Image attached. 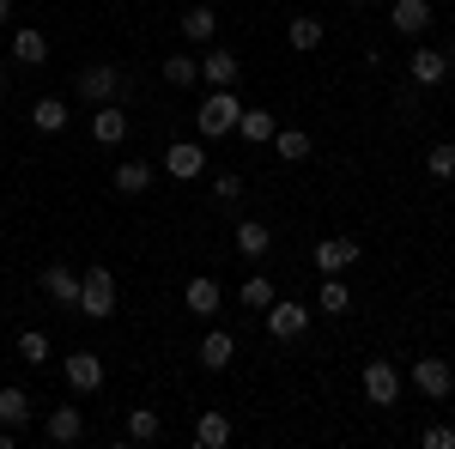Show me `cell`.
<instances>
[{
    "label": "cell",
    "instance_id": "cell-29",
    "mask_svg": "<svg viewBox=\"0 0 455 449\" xmlns=\"http://www.w3.org/2000/svg\"><path fill=\"white\" fill-rule=\"evenodd\" d=\"M274 152H280L285 164H304L315 146H310V134H304V128H280V134H274Z\"/></svg>",
    "mask_w": 455,
    "mask_h": 449
},
{
    "label": "cell",
    "instance_id": "cell-20",
    "mask_svg": "<svg viewBox=\"0 0 455 449\" xmlns=\"http://www.w3.org/2000/svg\"><path fill=\"white\" fill-rule=\"evenodd\" d=\"M12 61H19V68H43V61H49V36L36 31V25H19V31H12Z\"/></svg>",
    "mask_w": 455,
    "mask_h": 449
},
{
    "label": "cell",
    "instance_id": "cell-36",
    "mask_svg": "<svg viewBox=\"0 0 455 449\" xmlns=\"http://www.w3.org/2000/svg\"><path fill=\"white\" fill-rule=\"evenodd\" d=\"M212 195H219V201H237V195H243V176H237V171H225L219 182H212Z\"/></svg>",
    "mask_w": 455,
    "mask_h": 449
},
{
    "label": "cell",
    "instance_id": "cell-39",
    "mask_svg": "<svg viewBox=\"0 0 455 449\" xmlns=\"http://www.w3.org/2000/svg\"><path fill=\"white\" fill-rule=\"evenodd\" d=\"M347 6H358V12H371V6H377V0H347Z\"/></svg>",
    "mask_w": 455,
    "mask_h": 449
},
{
    "label": "cell",
    "instance_id": "cell-35",
    "mask_svg": "<svg viewBox=\"0 0 455 449\" xmlns=\"http://www.w3.org/2000/svg\"><path fill=\"white\" fill-rule=\"evenodd\" d=\"M395 104H401V122H413V116H419V85L407 79V85L395 92Z\"/></svg>",
    "mask_w": 455,
    "mask_h": 449
},
{
    "label": "cell",
    "instance_id": "cell-12",
    "mask_svg": "<svg viewBox=\"0 0 455 449\" xmlns=\"http://www.w3.org/2000/svg\"><path fill=\"white\" fill-rule=\"evenodd\" d=\"M431 19H437L431 0H395V6H388V25H395L401 36H425V31H431Z\"/></svg>",
    "mask_w": 455,
    "mask_h": 449
},
{
    "label": "cell",
    "instance_id": "cell-21",
    "mask_svg": "<svg viewBox=\"0 0 455 449\" xmlns=\"http://www.w3.org/2000/svg\"><path fill=\"white\" fill-rule=\"evenodd\" d=\"M315 310H322V316H347V310H352L347 274H322V292H315Z\"/></svg>",
    "mask_w": 455,
    "mask_h": 449
},
{
    "label": "cell",
    "instance_id": "cell-23",
    "mask_svg": "<svg viewBox=\"0 0 455 449\" xmlns=\"http://www.w3.org/2000/svg\"><path fill=\"white\" fill-rule=\"evenodd\" d=\"M158 73H164V85H176V92H188V85L201 79V61H195L188 49H176V55H164V61H158Z\"/></svg>",
    "mask_w": 455,
    "mask_h": 449
},
{
    "label": "cell",
    "instance_id": "cell-6",
    "mask_svg": "<svg viewBox=\"0 0 455 449\" xmlns=\"http://www.w3.org/2000/svg\"><path fill=\"white\" fill-rule=\"evenodd\" d=\"M158 171L171 176V182H195V176L207 171V146H195V140H171L164 158H158Z\"/></svg>",
    "mask_w": 455,
    "mask_h": 449
},
{
    "label": "cell",
    "instance_id": "cell-24",
    "mask_svg": "<svg viewBox=\"0 0 455 449\" xmlns=\"http://www.w3.org/2000/svg\"><path fill=\"white\" fill-rule=\"evenodd\" d=\"M0 425H12V431H25V425H31V395H25L19 382H6V389H0Z\"/></svg>",
    "mask_w": 455,
    "mask_h": 449
},
{
    "label": "cell",
    "instance_id": "cell-19",
    "mask_svg": "<svg viewBox=\"0 0 455 449\" xmlns=\"http://www.w3.org/2000/svg\"><path fill=\"white\" fill-rule=\"evenodd\" d=\"M267 249H274V225L267 219H237V255L243 261H261Z\"/></svg>",
    "mask_w": 455,
    "mask_h": 449
},
{
    "label": "cell",
    "instance_id": "cell-16",
    "mask_svg": "<svg viewBox=\"0 0 455 449\" xmlns=\"http://www.w3.org/2000/svg\"><path fill=\"white\" fill-rule=\"evenodd\" d=\"M116 182V195H152V182H158V164H146V158H128V164H116L109 171Z\"/></svg>",
    "mask_w": 455,
    "mask_h": 449
},
{
    "label": "cell",
    "instance_id": "cell-14",
    "mask_svg": "<svg viewBox=\"0 0 455 449\" xmlns=\"http://www.w3.org/2000/svg\"><path fill=\"white\" fill-rule=\"evenodd\" d=\"M43 437H49V444H79V437H85V413H79V407H49V419H43Z\"/></svg>",
    "mask_w": 455,
    "mask_h": 449
},
{
    "label": "cell",
    "instance_id": "cell-34",
    "mask_svg": "<svg viewBox=\"0 0 455 449\" xmlns=\"http://www.w3.org/2000/svg\"><path fill=\"white\" fill-rule=\"evenodd\" d=\"M419 444H425V449H455V425H425Z\"/></svg>",
    "mask_w": 455,
    "mask_h": 449
},
{
    "label": "cell",
    "instance_id": "cell-30",
    "mask_svg": "<svg viewBox=\"0 0 455 449\" xmlns=\"http://www.w3.org/2000/svg\"><path fill=\"white\" fill-rule=\"evenodd\" d=\"M425 171H431V182H455V140H437L425 152Z\"/></svg>",
    "mask_w": 455,
    "mask_h": 449
},
{
    "label": "cell",
    "instance_id": "cell-37",
    "mask_svg": "<svg viewBox=\"0 0 455 449\" xmlns=\"http://www.w3.org/2000/svg\"><path fill=\"white\" fill-rule=\"evenodd\" d=\"M0 25H12V0H0Z\"/></svg>",
    "mask_w": 455,
    "mask_h": 449
},
{
    "label": "cell",
    "instance_id": "cell-1",
    "mask_svg": "<svg viewBox=\"0 0 455 449\" xmlns=\"http://www.w3.org/2000/svg\"><path fill=\"white\" fill-rule=\"evenodd\" d=\"M237 122H243V98H237V92H207V98H201V109H195V128H201V140L237 134Z\"/></svg>",
    "mask_w": 455,
    "mask_h": 449
},
{
    "label": "cell",
    "instance_id": "cell-13",
    "mask_svg": "<svg viewBox=\"0 0 455 449\" xmlns=\"http://www.w3.org/2000/svg\"><path fill=\"white\" fill-rule=\"evenodd\" d=\"M43 292H49L61 310H79V274H73L68 261H49V268H43Z\"/></svg>",
    "mask_w": 455,
    "mask_h": 449
},
{
    "label": "cell",
    "instance_id": "cell-17",
    "mask_svg": "<svg viewBox=\"0 0 455 449\" xmlns=\"http://www.w3.org/2000/svg\"><path fill=\"white\" fill-rule=\"evenodd\" d=\"M92 140H98V146H122V140H128V109L122 104H98L92 109Z\"/></svg>",
    "mask_w": 455,
    "mask_h": 449
},
{
    "label": "cell",
    "instance_id": "cell-38",
    "mask_svg": "<svg viewBox=\"0 0 455 449\" xmlns=\"http://www.w3.org/2000/svg\"><path fill=\"white\" fill-rule=\"evenodd\" d=\"M0 449H12V425H0Z\"/></svg>",
    "mask_w": 455,
    "mask_h": 449
},
{
    "label": "cell",
    "instance_id": "cell-9",
    "mask_svg": "<svg viewBox=\"0 0 455 449\" xmlns=\"http://www.w3.org/2000/svg\"><path fill=\"white\" fill-rule=\"evenodd\" d=\"M364 401H371V407H395V401H401V371H395L388 358H371V365H364Z\"/></svg>",
    "mask_w": 455,
    "mask_h": 449
},
{
    "label": "cell",
    "instance_id": "cell-4",
    "mask_svg": "<svg viewBox=\"0 0 455 449\" xmlns=\"http://www.w3.org/2000/svg\"><path fill=\"white\" fill-rule=\"evenodd\" d=\"M310 304H298V298H274L267 310H261V322H267V334L274 341H304L310 334Z\"/></svg>",
    "mask_w": 455,
    "mask_h": 449
},
{
    "label": "cell",
    "instance_id": "cell-25",
    "mask_svg": "<svg viewBox=\"0 0 455 449\" xmlns=\"http://www.w3.org/2000/svg\"><path fill=\"white\" fill-rule=\"evenodd\" d=\"M285 36H291V49H298V55H315V49H322V36H328V25H322L315 12H298Z\"/></svg>",
    "mask_w": 455,
    "mask_h": 449
},
{
    "label": "cell",
    "instance_id": "cell-31",
    "mask_svg": "<svg viewBox=\"0 0 455 449\" xmlns=\"http://www.w3.org/2000/svg\"><path fill=\"white\" fill-rule=\"evenodd\" d=\"M237 304H243V310H267V304H274V279L249 274V279H243V292H237Z\"/></svg>",
    "mask_w": 455,
    "mask_h": 449
},
{
    "label": "cell",
    "instance_id": "cell-2",
    "mask_svg": "<svg viewBox=\"0 0 455 449\" xmlns=\"http://www.w3.org/2000/svg\"><path fill=\"white\" fill-rule=\"evenodd\" d=\"M79 316H92V322H109L116 316V274H109L104 261L79 274Z\"/></svg>",
    "mask_w": 455,
    "mask_h": 449
},
{
    "label": "cell",
    "instance_id": "cell-10",
    "mask_svg": "<svg viewBox=\"0 0 455 449\" xmlns=\"http://www.w3.org/2000/svg\"><path fill=\"white\" fill-rule=\"evenodd\" d=\"M61 371H68L73 395H98V389H104V358H98V352H68Z\"/></svg>",
    "mask_w": 455,
    "mask_h": 449
},
{
    "label": "cell",
    "instance_id": "cell-15",
    "mask_svg": "<svg viewBox=\"0 0 455 449\" xmlns=\"http://www.w3.org/2000/svg\"><path fill=\"white\" fill-rule=\"evenodd\" d=\"M182 304H188V310H195L201 322H207V316H219L225 292H219V279H212V274H195L188 285H182Z\"/></svg>",
    "mask_w": 455,
    "mask_h": 449
},
{
    "label": "cell",
    "instance_id": "cell-26",
    "mask_svg": "<svg viewBox=\"0 0 455 449\" xmlns=\"http://www.w3.org/2000/svg\"><path fill=\"white\" fill-rule=\"evenodd\" d=\"M195 444H201V449H225V444H231V419L219 413V407L201 413V419H195Z\"/></svg>",
    "mask_w": 455,
    "mask_h": 449
},
{
    "label": "cell",
    "instance_id": "cell-3",
    "mask_svg": "<svg viewBox=\"0 0 455 449\" xmlns=\"http://www.w3.org/2000/svg\"><path fill=\"white\" fill-rule=\"evenodd\" d=\"M73 98L85 109H98V104H116L122 98V68H104V61H92V68H79L73 73Z\"/></svg>",
    "mask_w": 455,
    "mask_h": 449
},
{
    "label": "cell",
    "instance_id": "cell-11",
    "mask_svg": "<svg viewBox=\"0 0 455 449\" xmlns=\"http://www.w3.org/2000/svg\"><path fill=\"white\" fill-rule=\"evenodd\" d=\"M413 382H419V395H431V401H450L455 365L450 358H413Z\"/></svg>",
    "mask_w": 455,
    "mask_h": 449
},
{
    "label": "cell",
    "instance_id": "cell-27",
    "mask_svg": "<svg viewBox=\"0 0 455 449\" xmlns=\"http://www.w3.org/2000/svg\"><path fill=\"white\" fill-rule=\"evenodd\" d=\"M243 140H255V146H274V134H280V116L274 109H243Z\"/></svg>",
    "mask_w": 455,
    "mask_h": 449
},
{
    "label": "cell",
    "instance_id": "cell-18",
    "mask_svg": "<svg viewBox=\"0 0 455 449\" xmlns=\"http://www.w3.org/2000/svg\"><path fill=\"white\" fill-rule=\"evenodd\" d=\"M195 358H201V371H231V358H237V334H231V328H212Z\"/></svg>",
    "mask_w": 455,
    "mask_h": 449
},
{
    "label": "cell",
    "instance_id": "cell-5",
    "mask_svg": "<svg viewBox=\"0 0 455 449\" xmlns=\"http://www.w3.org/2000/svg\"><path fill=\"white\" fill-rule=\"evenodd\" d=\"M201 79H207V92H237V79H243V61H237V49H225V43H207V55H201Z\"/></svg>",
    "mask_w": 455,
    "mask_h": 449
},
{
    "label": "cell",
    "instance_id": "cell-7",
    "mask_svg": "<svg viewBox=\"0 0 455 449\" xmlns=\"http://www.w3.org/2000/svg\"><path fill=\"white\" fill-rule=\"evenodd\" d=\"M450 73H455V68H450V55H443V49H431V43H419V49L407 55V79H413L419 92H431V85H443Z\"/></svg>",
    "mask_w": 455,
    "mask_h": 449
},
{
    "label": "cell",
    "instance_id": "cell-8",
    "mask_svg": "<svg viewBox=\"0 0 455 449\" xmlns=\"http://www.w3.org/2000/svg\"><path fill=\"white\" fill-rule=\"evenodd\" d=\"M358 237H322L310 249V261H315V274H347V268H358Z\"/></svg>",
    "mask_w": 455,
    "mask_h": 449
},
{
    "label": "cell",
    "instance_id": "cell-22",
    "mask_svg": "<svg viewBox=\"0 0 455 449\" xmlns=\"http://www.w3.org/2000/svg\"><path fill=\"white\" fill-rule=\"evenodd\" d=\"M182 36H188L195 49H207L212 36H219V12H212V6H188V12H182Z\"/></svg>",
    "mask_w": 455,
    "mask_h": 449
},
{
    "label": "cell",
    "instance_id": "cell-33",
    "mask_svg": "<svg viewBox=\"0 0 455 449\" xmlns=\"http://www.w3.org/2000/svg\"><path fill=\"white\" fill-rule=\"evenodd\" d=\"M19 358H25V365H49V334L25 328V334H19Z\"/></svg>",
    "mask_w": 455,
    "mask_h": 449
},
{
    "label": "cell",
    "instance_id": "cell-28",
    "mask_svg": "<svg viewBox=\"0 0 455 449\" xmlns=\"http://www.w3.org/2000/svg\"><path fill=\"white\" fill-rule=\"evenodd\" d=\"M68 122H73V109L61 104V98H43V104L31 109V128H36V134H61Z\"/></svg>",
    "mask_w": 455,
    "mask_h": 449
},
{
    "label": "cell",
    "instance_id": "cell-32",
    "mask_svg": "<svg viewBox=\"0 0 455 449\" xmlns=\"http://www.w3.org/2000/svg\"><path fill=\"white\" fill-rule=\"evenodd\" d=\"M158 431H164V425H158L152 407H134V413H128V437H134V444H158Z\"/></svg>",
    "mask_w": 455,
    "mask_h": 449
}]
</instances>
